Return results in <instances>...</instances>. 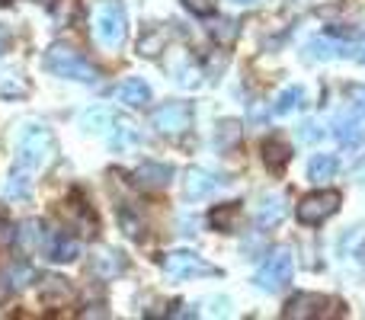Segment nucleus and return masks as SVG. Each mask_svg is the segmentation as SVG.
Listing matches in <instances>:
<instances>
[{
    "mask_svg": "<svg viewBox=\"0 0 365 320\" xmlns=\"http://www.w3.org/2000/svg\"><path fill=\"white\" fill-rule=\"evenodd\" d=\"M151 125L158 128L160 135H186L192 128V109L186 103H164L151 113Z\"/></svg>",
    "mask_w": 365,
    "mask_h": 320,
    "instance_id": "6",
    "label": "nucleus"
},
{
    "mask_svg": "<svg viewBox=\"0 0 365 320\" xmlns=\"http://www.w3.org/2000/svg\"><path fill=\"white\" fill-rule=\"evenodd\" d=\"M334 132H336V138H340V145L349 148V151H359V148L365 145V128L356 119L340 115V119L334 122Z\"/></svg>",
    "mask_w": 365,
    "mask_h": 320,
    "instance_id": "15",
    "label": "nucleus"
},
{
    "mask_svg": "<svg viewBox=\"0 0 365 320\" xmlns=\"http://www.w3.org/2000/svg\"><path fill=\"white\" fill-rule=\"evenodd\" d=\"M16 240V231H13L6 221H0V247H6V244H13Z\"/></svg>",
    "mask_w": 365,
    "mask_h": 320,
    "instance_id": "35",
    "label": "nucleus"
},
{
    "mask_svg": "<svg viewBox=\"0 0 365 320\" xmlns=\"http://www.w3.org/2000/svg\"><path fill=\"white\" fill-rule=\"evenodd\" d=\"M132 145H138V128H135L128 119L113 122V148L115 151H125V148H132Z\"/></svg>",
    "mask_w": 365,
    "mask_h": 320,
    "instance_id": "22",
    "label": "nucleus"
},
{
    "mask_svg": "<svg viewBox=\"0 0 365 320\" xmlns=\"http://www.w3.org/2000/svg\"><path fill=\"white\" fill-rule=\"evenodd\" d=\"M263 160H266V167H269L272 173H282V170L289 167V160H292V148L285 145L282 138H269L263 145Z\"/></svg>",
    "mask_w": 365,
    "mask_h": 320,
    "instance_id": "18",
    "label": "nucleus"
},
{
    "mask_svg": "<svg viewBox=\"0 0 365 320\" xmlns=\"http://www.w3.org/2000/svg\"><path fill=\"white\" fill-rule=\"evenodd\" d=\"M119 218H122V227H125V234H128V237H141V224L132 218V212H122Z\"/></svg>",
    "mask_w": 365,
    "mask_h": 320,
    "instance_id": "33",
    "label": "nucleus"
},
{
    "mask_svg": "<svg viewBox=\"0 0 365 320\" xmlns=\"http://www.w3.org/2000/svg\"><path fill=\"white\" fill-rule=\"evenodd\" d=\"M292 276H295V259H292V253L285 250V247H279V250H272L269 259L257 269V289L282 291L285 285L292 282Z\"/></svg>",
    "mask_w": 365,
    "mask_h": 320,
    "instance_id": "4",
    "label": "nucleus"
},
{
    "mask_svg": "<svg viewBox=\"0 0 365 320\" xmlns=\"http://www.w3.org/2000/svg\"><path fill=\"white\" fill-rule=\"evenodd\" d=\"M336 170H340V160L334 158V154H314L308 163V180L311 182H327L336 176Z\"/></svg>",
    "mask_w": 365,
    "mask_h": 320,
    "instance_id": "20",
    "label": "nucleus"
},
{
    "mask_svg": "<svg viewBox=\"0 0 365 320\" xmlns=\"http://www.w3.org/2000/svg\"><path fill=\"white\" fill-rule=\"evenodd\" d=\"M4 195L6 199H29L32 195V180L26 170H13L10 180L4 182Z\"/></svg>",
    "mask_w": 365,
    "mask_h": 320,
    "instance_id": "21",
    "label": "nucleus"
},
{
    "mask_svg": "<svg viewBox=\"0 0 365 320\" xmlns=\"http://www.w3.org/2000/svg\"><path fill=\"white\" fill-rule=\"evenodd\" d=\"M113 96L119 103H125V106L135 109V106H145V103L151 100V87H148L141 77H125V81L113 90Z\"/></svg>",
    "mask_w": 365,
    "mask_h": 320,
    "instance_id": "12",
    "label": "nucleus"
},
{
    "mask_svg": "<svg viewBox=\"0 0 365 320\" xmlns=\"http://www.w3.org/2000/svg\"><path fill=\"white\" fill-rule=\"evenodd\" d=\"M237 4H257V0H237Z\"/></svg>",
    "mask_w": 365,
    "mask_h": 320,
    "instance_id": "39",
    "label": "nucleus"
},
{
    "mask_svg": "<svg viewBox=\"0 0 365 320\" xmlns=\"http://www.w3.org/2000/svg\"><path fill=\"white\" fill-rule=\"evenodd\" d=\"M38 295H42V304H48V308H64V304L74 298V289H71L68 279H61V276H45Z\"/></svg>",
    "mask_w": 365,
    "mask_h": 320,
    "instance_id": "11",
    "label": "nucleus"
},
{
    "mask_svg": "<svg viewBox=\"0 0 365 320\" xmlns=\"http://www.w3.org/2000/svg\"><path fill=\"white\" fill-rule=\"evenodd\" d=\"M77 253H81V244H77L74 237L48 234V240H45V257H48L51 263H71V259H77Z\"/></svg>",
    "mask_w": 365,
    "mask_h": 320,
    "instance_id": "13",
    "label": "nucleus"
},
{
    "mask_svg": "<svg viewBox=\"0 0 365 320\" xmlns=\"http://www.w3.org/2000/svg\"><path fill=\"white\" fill-rule=\"evenodd\" d=\"M0 4H13V0H0ZM36 4H45V6H48V4H55V0H36Z\"/></svg>",
    "mask_w": 365,
    "mask_h": 320,
    "instance_id": "37",
    "label": "nucleus"
},
{
    "mask_svg": "<svg viewBox=\"0 0 365 320\" xmlns=\"http://www.w3.org/2000/svg\"><path fill=\"white\" fill-rule=\"evenodd\" d=\"M237 23L234 19H221V23H212V38L218 45H231L234 38H237Z\"/></svg>",
    "mask_w": 365,
    "mask_h": 320,
    "instance_id": "26",
    "label": "nucleus"
},
{
    "mask_svg": "<svg viewBox=\"0 0 365 320\" xmlns=\"http://www.w3.org/2000/svg\"><path fill=\"white\" fill-rule=\"evenodd\" d=\"M221 186H225V180H218L215 173H208V170H202V167H189L186 170V180H182V195L199 202V199L215 195Z\"/></svg>",
    "mask_w": 365,
    "mask_h": 320,
    "instance_id": "10",
    "label": "nucleus"
},
{
    "mask_svg": "<svg viewBox=\"0 0 365 320\" xmlns=\"http://www.w3.org/2000/svg\"><path fill=\"white\" fill-rule=\"evenodd\" d=\"M182 4H186V10H192L195 16H208V13H215L218 0H182Z\"/></svg>",
    "mask_w": 365,
    "mask_h": 320,
    "instance_id": "31",
    "label": "nucleus"
},
{
    "mask_svg": "<svg viewBox=\"0 0 365 320\" xmlns=\"http://www.w3.org/2000/svg\"><path fill=\"white\" fill-rule=\"evenodd\" d=\"M336 48H340V45L330 42V38H314V42L308 45V58H334Z\"/></svg>",
    "mask_w": 365,
    "mask_h": 320,
    "instance_id": "28",
    "label": "nucleus"
},
{
    "mask_svg": "<svg viewBox=\"0 0 365 320\" xmlns=\"http://www.w3.org/2000/svg\"><path fill=\"white\" fill-rule=\"evenodd\" d=\"M346 96H349V106L359 115H365V83H353V87L346 90Z\"/></svg>",
    "mask_w": 365,
    "mask_h": 320,
    "instance_id": "30",
    "label": "nucleus"
},
{
    "mask_svg": "<svg viewBox=\"0 0 365 320\" xmlns=\"http://www.w3.org/2000/svg\"><path fill=\"white\" fill-rule=\"evenodd\" d=\"M340 202L343 195L336 189H317V192H308L302 202H298V221L308 227L324 224L330 215L340 212Z\"/></svg>",
    "mask_w": 365,
    "mask_h": 320,
    "instance_id": "5",
    "label": "nucleus"
},
{
    "mask_svg": "<svg viewBox=\"0 0 365 320\" xmlns=\"http://www.w3.org/2000/svg\"><path fill=\"white\" fill-rule=\"evenodd\" d=\"M327 304L330 298L324 295H314V291H302V295H295L289 304L282 308V317L285 320H311V317H324L327 314Z\"/></svg>",
    "mask_w": 365,
    "mask_h": 320,
    "instance_id": "9",
    "label": "nucleus"
},
{
    "mask_svg": "<svg viewBox=\"0 0 365 320\" xmlns=\"http://www.w3.org/2000/svg\"><path fill=\"white\" fill-rule=\"evenodd\" d=\"M29 90V81L19 71H0V100H26Z\"/></svg>",
    "mask_w": 365,
    "mask_h": 320,
    "instance_id": "17",
    "label": "nucleus"
},
{
    "mask_svg": "<svg viewBox=\"0 0 365 320\" xmlns=\"http://www.w3.org/2000/svg\"><path fill=\"white\" fill-rule=\"evenodd\" d=\"M58 154V141L51 128L45 125H26L16 138V167L26 173H38L45 170Z\"/></svg>",
    "mask_w": 365,
    "mask_h": 320,
    "instance_id": "1",
    "label": "nucleus"
},
{
    "mask_svg": "<svg viewBox=\"0 0 365 320\" xmlns=\"http://www.w3.org/2000/svg\"><path fill=\"white\" fill-rule=\"evenodd\" d=\"M302 100H304V90L302 87H285L282 93L276 96V106H272V113H276V115L295 113V109L302 106Z\"/></svg>",
    "mask_w": 365,
    "mask_h": 320,
    "instance_id": "24",
    "label": "nucleus"
},
{
    "mask_svg": "<svg viewBox=\"0 0 365 320\" xmlns=\"http://www.w3.org/2000/svg\"><path fill=\"white\" fill-rule=\"evenodd\" d=\"M10 279H13V285H16V289H23V285L32 279V269L26 263H19V266H13V269H10Z\"/></svg>",
    "mask_w": 365,
    "mask_h": 320,
    "instance_id": "32",
    "label": "nucleus"
},
{
    "mask_svg": "<svg viewBox=\"0 0 365 320\" xmlns=\"http://www.w3.org/2000/svg\"><path fill=\"white\" fill-rule=\"evenodd\" d=\"M170 176H173V170L167 163L145 160L132 170V186L141 189V192H160V189L170 186Z\"/></svg>",
    "mask_w": 365,
    "mask_h": 320,
    "instance_id": "8",
    "label": "nucleus"
},
{
    "mask_svg": "<svg viewBox=\"0 0 365 320\" xmlns=\"http://www.w3.org/2000/svg\"><path fill=\"white\" fill-rule=\"evenodd\" d=\"M359 61H362V64H365V42H362V45H359Z\"/></svg>",
    "mask_w": 365,
    "mask_h": 320,
    "instance_id": "38",
    "label": "nucleus"
},
{
    "mask_svg": "<svg viewBox=\"0 0 365 320\" xmlns=\"http://www.w3.org/2000/svg\"><path fill=\"white\" fill-rule=\"evenodd\" d=\"M285 215V195L276 192V195H263V202H259V212H257V221L259 227H272L279 224Z\"/></svg>",
    "mask_w": 365,
    "mask_h": 320,
    "instance_id": "19",
    "label": "nucleus"
},
{
    "mask_svg": "<svg viewBox=\"0 0 365 320\" xmlns=\"http://www.w3.org/2000/svg\"><path fill=\"white\" fill-rule=\"evenodd\" d=\"M240 122H234V119H225V122H218V132H215V145L221 148V151H231L234 145L240 141Z\"/></svg>",
    "mask_w": 365,
    "mask_h": 320,
    "instance_id": "23",
    "label": "nucleus"
},
{
    "mask_svg": "<svg viewBox=\"0 0 365 320\" xmlns=\"http://www.w3.org/2000/svg\"><path fill=\"white\" fill-rule=\"evenodd\" d=\"M13 289H16V285H13V279H10V272H0V304H6L10 301V295H13Z\"/></svg>",
    "mask_w": 365,
    "mask_h": 320,
    "instance_id": "34",
    "label": "nucleus"
},
{
    "mask_svg": "<svg viewBox=\"0 0 365 320\" xmlns=\"http://www.w3.org/2000/svg\"><path fill=\"white\" fill-rule=\"evenodd\" d=\"M160 48H164V32H151V36H148V38H141V45H138V55L154 58Z\"/></svg>",
    "mask_w": 365,
    "mask_h": 320,
    "instance_id": "29",
    "label": "nucleus"
},
{
    "mask_svg": "<svg viewBox=\"0 0 365 320\" xmlns=\"http://www.w3.org/2000/svg\"><path fill=\"white\" fill-rule=\"evenodd\" d=\"M6 45H10V29H6V26H0V55L6 51Z\"/></svg>",
    "mask_w": 365,
    "mask_h": 320,
    "instance_id": "36",
    "label": "nucleus"
},
{
    "mask_svg": "<svg viewBox=\"0 0 365 320\" xmlns=\"http://www.w3.org/2000/svg\"><path fill=\"white\" fill-rule=\"evenodd\" d=\"M122 269H125V257H122V253L109 250V247H100V250H96V257H93V272H96L100 279H113V276H119Z\"/></svg>",
    "mask_w": 365,
    "mask_h": 320,
    "instance_id": "16",
    "label": "nucleus"
},
{
    "mask_svg": "<svg viewBox=\"0 0 365 320\" xmlns=\"http://www.w3.org/2000/svg\"><path fill=\"white\" fill-rule=\"evenodd\" d=\"M81 122H83V128H87V132H106L103 125L113 128V115H109L106 109H87V113L81 115Z\"/></svg>",
    "mask_w": 365,
    "mask_h": 320,
    "instance_id": "25",
    "label": "nucleus"
},
{
    "mask_svg": "<svg viewBox=\"0 0 365 320\" xmlns=\"http://www.w3.org/2000/svg\"><path fill=\"white\" fill-rule=\"evenodd\" d=\"M240 218H244V208H240V202H227V205H218L212 215H208V221H212L215 231H237L240 227Z\"/></svg>",
    "mask_w": 365,
    "mask_h": 320,
    "instance_id": "14",
    "label": "nucleus"
},
{
    "mask_svg": "<svg viewBox=\"0 0 365 320\" xmlns=\"http://www.w3.org/2000/svg\"><path fill=\"white\" fill-rule=\"evenodd\" d=\"M45 68H48L55 77H64V81H81V83L100 81V71L68 42H55L48 51H45Z\"/></svg>",
    "mask_w": 365,
    "mask_h": 320,
    "instance_id": "2",
    "label": "nucleus"
},
{
    "mask_svg": "<svg viewBox=\"0 0 365 320\" xmlns=\"http://www.w3.org/2000/svg\"><path fill=\"white\" fill-rule=\"evenodd\" d=\"M16 237H19V247H23V250H32L36 244L42 247V237H45V234L38 231V221H26L23 231H19Z\"/></svg>",
    "mask_w": 365,
    "mask_h": 320,
    "instance_id": "27",
    "label": "nucleus"
},
{
    "mask_svg": "<svg viewBox=\"0 0 365 320\" xmlns=\"http://www.w3.org/2000/svg\"><path fill=\"white\" fill-rule=\"evenodd\" d=\"M93 36L103 48L119 51L128 38V16L119 0H103L93 13Z\"/></svg>",
    "mask_w": 365,
    "mask_h": 320,
    "instance_id": "3",
    "label": "nucleus"
},
{
    "mask_svg": "<svg viewBox=\"0 0 365 320\" xmlns=\"http://www.w3.org/2000/svg\"><path fill=\"white\" fill-rule=\"evenodd\" d=\"M164 272L167 279H173V282H182V279H192V276H212L215 266L205 263L202 257H195V253L189 250H173L164 257Z\"/></svg>",
    "mask_w": 365,
    "mask_h": 320,
    "instance_id": "7",
    "label": "nucleus"
}]
</instances>
